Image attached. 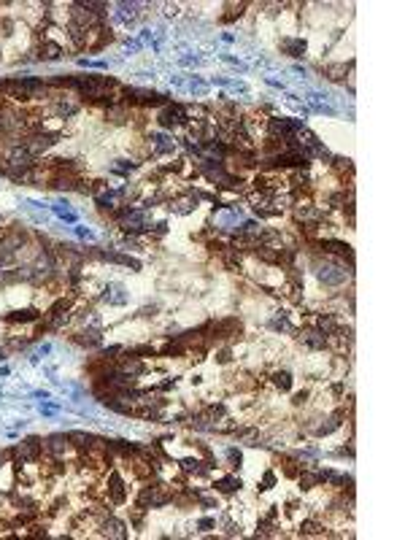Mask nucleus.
<instances>
[{
  "mask_svg": "<svg viewBox=\"0 0 405 540\" xmlns=\"http://www.w3.org/2000/svg\"><path fill=\"white\" fill-rule=\"evenodd\" d=\"M103 535L124 540V538H127V527H124L122 522H116V519H105V522H103Z\"/></svg>",
  "mask_w": 405,
  "mask_h": 540,
  "instance_id": "f8f14e48",
  "label": "nucleus"
},
{
  "mask_svg": "<svg viewBox=\"0 0 405 540\" xmlns=\"http://www.w3.org/2000/svg\"><path fill=\"white\" fill-rule=\"evenodd\" d=\"M76 232H78L81 238H92V230H87V227H76Z\"/></svg>",
  "mask_w": 405,
  "mask_h": 540,
  "instance_id": "2f4dec72",
  "label": "nucleus"
},
{
  "mask_svg": "<svg viewBox=\"0 0 405 540\" xmlns=\"http://www.w3.org/2000/svg\"><path fill=\"white\" fill-rule=\"evenodd\" d=\"M8 457H11V451H3V454H0V468H3V462H8Z\"/></svg>",
  "mask_w": 405,
  "mask_h": 540,
  "instance_id": "72a5a7b5",
  "label": "nucleus"
},
{
  "mask_svg": "<svg viewBox=\"0 0 405 540\" xmlns=\"http://www.w3.org/2000/svg\"><path fill=\"white\" fill-rule=\"evenodd\" d=\"M200 527H203V530H208V527H214V522H211V519H203Z\"/></svg>",
  "mask_w": 405,
  "mask_h": 540,
  "instance_id": "f704fd0d",
  "label": "nucleus"
},
{
  "mask_svg": "<svg viewBox=\"0 0 405 540\" xmlns=\"http://www.w3.org/2000/svg\"><path fill=\"white\" fill-rule=\"evenodd\" d=\"M273 384L278 386V389L289 392V389H292V376H289L287 370H284V373H276V376H273Z\"/></svg>",
  "mask_w": 405,
  "mask_h": 540,
  "instance_id": "aec40b11",
  "label": "nucleus"
},
{
  "mask_svg": "<svg viewBox=\"0 0 405 540\" xmlns=\"http://www.w3.org/2000/svg\"><path fill=\"white\" fill-rule=\"evenodd\" d=\"M297 219L300 222H314V219H322V213H319V208H311V205H300L297 208Z\"/></svg>",
  "mask_w": 405,
  "mask_h": 540,
  "instance_id": "f3484780",
  "label": "nucleus"
},
{
  "mask_svg": "<svg viewBox=\"0 0 405 540\" xmlns=\"http://www.w3.org/2000/svg\"><path fill=\"white\" fill-rule=\"evenodd\" d=\"M76 341L78 343H87V346H97V343H100V332H97V330H81Z\"/></svg>",
  "mask_w": 405,
  "mask_h": 540,
  "instance_id": "dca6fc26",
  "label": "nucleus"
},
{
  "mask_svg": "<svg viewBox=\"0 0 405 540\" xmlns=\"http://www.w3.org/2000/svg\"><path fill=\"white\" fill-rule=\"evenodd\" d=\"M68 446H70L68 435H59V432H57V435H49V438H46V449H49L54 457H62L65 451H68Z\"/></svg>",
  "mask_w": 405,
  "mask_h": 540,
  "instance_id": "1a4fd4ad",
  "label": "nucleus"
},
{
  "mask_svg": "<svg viewBox=\"0 0 405 540\" xmlns=\"http://www.w3.org/2000/svg\"><path fill=\"white\" fill-rule=\"evenodd\" d=\"M284 49H287L292 57H303L305 43H303V41H284Z\"/></svg>",
  "mask_w": 405,
  "mask_h": 540,
  "instance_id": "4be33fe9",
  "label": "nucleus"
},
{
  "mask_svg": "<svg viewBox=\"0 0 405 540\" xmlns=\"http://www.w3.org/2000/svg\"><path fill=\"white\" fill-rule=\"evenodd\" d=\"M303 532H305V535H319V524H314V522H308V524H305V527H303Z\"/></svg>",
  "mask_w": 405,
  "mask_h": 540,
  "instance_id": "7c9ffc66",
  "label": "nucleus"
},
{
  "mask_svg": "<svg viewBox=\"0 0 405 540\" xmlns=\"http://www.w3.org/2000/svg\"><path fill=\"white\" fill-rule=\"evenodd\" d=\"M319 481H322V473H303V476H300L303 489H311V486L319 484Z\"/></svg>",
  "mask_w": 405,
  "mask_h": 540,
  "instance_id": "b1692460",
  "label": "nucleus"
},
{
  "mask_svg": "<svg viewBox=\"0 0 405 540\" xmlns=\"http://www.w3.org/2000/svg\"><path fill=\"white\" fill-rule=\"evenodd\" d=\"M135 8H138V5H127V3H122V5H119V16H122L124 22H132V19L138 16V14H135Z\"/></svg>",
  "mask_w": 405,
  "mask_h": 540,
  "instance_id": "393cba45",
  "label": "nucleus"
},
{
  "mask_svg": "<svg viewBox=\"0 0 405 540\" xmlns=\"http://www.w3.org/2000/svg\"><path fill=\"white\" fill-rule=\"evenodd\" d=\"M184 470L187 473H203V462H197V459H184Z\"/></svg>",
  "mask_w": 405,
  "mask_h": 540,
  "instance_id": "cd10ccee",
  "label": "nucleus"
},
{
  "mask_svg": "<svg viewBox=\"0 0 405 540\" xmlns=\"http://www.w3.org/2000/svg\"><path fill=\"white\" fill-rule=\"evenodd\" d=\"M324 249H327V251H333V254H346V257L351 259V251H349V246H346V243H341V241H324Z\"/></svg>",
  "mask_w": 405,
  "mask_h": 540,
  "instance_id": "6ab92c4d",
  "label": "nucleus"
},
{
  "mask_svg": "<svg viewBox=\"0 0 405 540\" xmlns=\"http://www.w3.org/2000/svg\"><path fill=\"white\" fill-rule=\"evenodd\" d=\"M216 489L219 492H235V489H241V481H238V478H222V481L216 484Z\"/></svg>",
  "mask_w": 405,
  "mask_h": 540,
  "instance_id": "5701e85b",
  "label": "nucleus"
},
{
  "mask_svg": "<svg viewBox=\"0 0 405 540\" xmlns=\"http://www.w3.org/2000/svg\"><path fill=\"white\" fill-rule=\"evenodd\" d=\"M327 338L330 335H324L322 330H308V332L300 335V341L308 346V349H324V346H327Z\"/></svg>",
  "mask_w": 405,
  "mask_h": 540,
  "instance_id": "9d476101",
  "label": "nucleus"
},
{
  "mask_svg": "<svg viewBox=\"0 0 405 540\" xmlns=\"http://www.w3.org/2000/svg\"><path fill=\"white\" fill-rule=\"evenodd\" d=\"M41 449H43V443H41V438H27L24 443H19L14 451H11V457L16 459V465H24V462H35L38 457H41Z\"/></svg>",
  "mask_w": 405,
  "mask_h": 540,
  "instance_id": "f03ea898",
  "label": "nucleus"
},
{
  "mask_svg": "<svg viewBox=\"0 0 405 540\" xmlns=\"http://www.w3.org/2000/svg\"><path fill=\"white\" fill-rule=\"evenodd\" d=\"M270 327H273V330H289V322H287V319H273Z\"/></svg>",
  "mask_w": 405,
  "mask_h": 540,
  "instance_id": "c756f323",
  "label": "nucleus"
},
{
  "mask_svg": "<svg viewBox=\"0 0 405 540\" xmlns=\"http://www.w3.org/2000/svg\"><path fill=\"white\" fill-rule=\"evenodd\" d=\"M124 95H127L130 100H138V103H146V105L162 103V95H157V92H146V89H124Z\"/></svg>",
  "mask_w": 405,
  "mask_h": 540,
  "instance_id": "6e6552de",
  "label": "nucleus"
},
{
  "mask_svg": "<svg viewBox=\"0 0 405 540\" xmlns=\"http://www.w3.org/2000/svg\"><path fill=\"white\" fill-rule=\"evenodd\" d=\"M68 441H70L73 446H78V449H87V451L103 443V441H97V438L87 435V432H68Z\"/></svg>",
  "mask_w": 405,
  "mask_h": 540,
  "instance_id": "9b49d317",
  "label": "nucleus"
},
{
  "mask_svg": "<svg viewBox=\"0 0 405 540\" xmlns=\"http://www.w3.org/2000/svg\"><path fill=\"white\" fill-rule=\"evenodd\" d=\"M122 370L130 373V376H141V373H143V362H138L135 357H127V359L122 362Z\"/></svg>",
  "mask_w": 405,
  "mask_h": 540,
  "instance_id": "a211bd4d",
  "label": "nucleus"
},
{
  "mask_svg": "<svg viewBox=\"0 0 405 540\" xmlns=\"http://www.w3.org/2000/svg\"><path fill=\"white\" fill-rule=\"evenodd\" d=\"M59 141V135L57 132H32V135H24V138H19V146H22L24 151H30L32 157L35 154H41V151H46V149H51V146H54Z\"/></svg>",
  "mask_w": 405,
  "mask_h": 540,
  "instance_id": "f257e3e1",
  "label": "nucleus"
},
{
  "mask_svg": "<svg viewBox=\"0 0 405 540\" xmlns=\"http://www.w3.org/2000/svg\"><path fill=\"white\" fill-rule=\"evenodd\" d=\"M187 122V116H184V108L181 105H165L162 111H159V124L162 127H178V124Z\"/></svg>",
  "mask_w": 405,
  "mask_h": 540,
  "instance_id": "20e7f679",
  "label": "nucleus"
},
{
  "mask_svg": "<svg viewBox=\"0 0 405 540\" xmlns=\"http://www.w3.org/2000/svg\"><path fill=\"white\" fill-rule=\"evenodd\" d=\"M338 424H341V422H338V416H335V419H330V424L319 427V435H327V432H333V430H335Z\"/></svg>",
  "mask_w": 405,
  "mask_h": 540,
  "instance_id": "c85d7f7f",
  "label": "nucleus"
},
{
  "mask_svg": "<svg viewBox=\"0 0 405 540\" xmlns=\"http://www.w3.org/2000/svg\"><path fill=\"white\" fill-rule=\"evenodd\" d=\"M116 170H132V162H124V159H122V162L116 165Z\"/></svg>",
  "mask_w": 405,
  "mask_h": 540,
  "instance_id": "473e14b6",
  "label": "nucleus"
},
{
  "mask_svg": "<svg viewBox=\"0 0 405 540\" xmlns=\"http://www.w3.org/2000/svg\"><path fill=\"white\" fill-rule=\"evenodd\" d=\"M108 495H111V500L114 503H124V484H122V478L116 476H111V486H108Z\"/></svg>",
  "mask_w": 405,
  "mask_h": 540,
  "instance_id": "ddd939ff",
  "label": "nucleus"
},
{
  "mask_svg": "<svg viewBox=\"0 0 405 540\" xmlns=\"http://www.w3.org/2000/svg\"><path fill=\"white\" fill-rule=\"evenodd\" d=\"M8 322H35L38 319V311L35 308H24V311H14V313H8Z\"/></svg>",
  "mask_w": 405,
  "mask_h": 540,
  "instance_id": "4468645a",
  "label": "nucleus"
},
{
  "mask_svg": "<svg viewBox=\"0 0 405 540\" xmlns=\"http://www.w3.org/2000/svg\"><path fill=\"white\" fill-rule=\"evenodd\" d=\"M51 111H54L59 119H68V116H73L78 111V100L76 97H68V95H59L54 100V105H51Z\"/></svg>",
  "mask_w": 405,
  "mask_h": 540,
  "instance_id": "39448f33",
  "label": "nucleus"
},
{
  "mask_svg": "<svg viewBox=\"0 0 405 540\" xmlns=\"http://www.w3.org/2000/svg\"><path fill=\"white\" fill-rule=\"evenodd\" d=\"M54 213L59 219H65V222H76V213H73L70 208H65V205H54Z\"/></svg>",
  "mask_w": 405,
  "mask_h": 540,
  "instance_id": "a878e982",
  "label": "nucleus"
},
{
  "mask_svg": "<svg viewBox=\"0 0 405 540\" xmlns=\"http://www.w3.org/2000/svg\"><path fill=\"white\" fill-rule=\"evenodd\" d=\"M168 492H162V489H154V486H151V489H143L141 492V505H151V508H159V505H165L168 503Z\"/></svg>",
  "mask_w": 405,
  "mask_h": 540,
  "instance_id": "0eeeda50",
  "label": "nucleus"
},
{
  "mask_svg": "<svg viewBox=\"0 0 405 540\" xmlns=\"http://www.w3.org/2000/svg\"><path fill=\"white\" fill-rule=\"evenodd\" d=\"M316 276H319V281L338 286V284H343V281L349 278V270L338 268V265H322V268L316 270Z\"/></svg>",
  "mask_w": 405,
  "mask_h": 540,
  "instance_id": "7ed1b4c3",
  "label": "nucleus"
},
{
  "mask_svg": "<svg viewBox=\"0 0 405 540\" xmlns=\"http://www.w3.org/2000/svg\"><path fill=\"white\" fill-rule=\"evenodd\" d=\"M59 54H62V46L54 43V41H43L41 43V57L43 59H57Z\"/></svg>",
  "mask_w": 405,
  "mask_h": 540,
  "instance_id": "2eb2a0df",
  "label": "nucleus"
},
{
  "mask_svg": "<svg viewBox=\"0 0 405 540\" xmlns=\"http://www.w3.org/2000/svg\"><path fill=\"white\" fill-rule=\"evenodd\" d=\"M65 311H68V303H65V300H57V303L49 308V313L43 316V324H46V327H59V324L68 319V313H65Z\"/></svg>",
  "mask_w": 405,
  "mask_h": 540,
  "instance_id": "423d86ee",
  "label": "nucleus"
},
{
  "mask_svg": "<svg viewBox=\"0 0 405 540\" xmlns=\"http://www.w3.org/2000/svg\"><path fill=\"white\" fill-rule=\"evenodd\" d=\"M324 73H327L330 78H343V73H346V68H343V65H327V68H324Z\"/></svg>",
  "mask_w": 405,
  "mask_h": 540,
  "instance_id": "bb28decb",
  "label": "nucleus"
},
{
  "mask_svg": "<svg viewBox=\"0 0 405 540\" xmlns=\"http://www.w3.org/2000/svg\"><path fill=\"white\" fill-rule=\"evenodd\" d=\"M154 141H157V151H159V154H165V151H173V149H176L173 138H168V135H157Z\"/></svg>",
  "mask_w": 405,
  "mask_h": 540,
  "instance_id": "412c9836",
  "label": "nucleus"
}]
</instances>
